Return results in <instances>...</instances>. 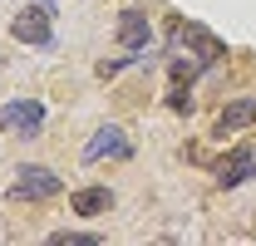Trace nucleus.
Listing matches in <instances>:
<instances>
[{"mask_svg": "<svg viewBox=\"0 0 256 246\" xmlns=\"http://www.w3.org/2000/svg\"><path fill=\"white\" fill-rule=\"evenodd\" d=\"M182 44L192 50V60L202 64V69H212V64L226 54V44L207 30V25H197V20H178V25H172V50H182Z\"/></svg>", "mask_w": 256, "mask_h": 246, "instance_id": "1", "label": "nucleus"}, {"mask_svg": "<svg viewBox=\"0 0 256 246\" xmlns=\"http://www.w3.org/2000/svg\"><path fill=\"white\" fill-rule=\"evenodd\" d=\"M60 192H64L60 172H50V168H15L10 197H20V202H50V197H60Z\"/></svg>", "mask_w": 256, "mask_h": 246, "instance_id": "2", "label": "nucleus"}, {"mask_svg": "<svg viewBox=\"0 0 256 246\" xmlns=\"http://www.w3.org/2000/svg\"><path fill=\"white\" fill-rule=\"evenodd\" d=\"M50 20H54V15H50V0H44V5H25V10L10 20V34H15L20 44H44V50H50V44H54Z\"/></svg>", "mask_w": 256, "mask_h": 246, "instance_id": "3", "label": "nucleus"}, {"mask_svg": "<svg viewBox=\"0 0 256 246\" xmlns=\"http://www.w3.org/2000/svg\"><path fill=\"white\" fill-rule=\"evenodd\" d=\"M0 128L15 133V138H34V133L44 128V104H34V98L5 104V108H0Z\"/></svg>", "mask_w": 256, "mask_h": 246, "instance_id": "4", "label": "nucleus"}, {"mask_svg": "<svg viewBox=\"0 0 256 246\" xmlns=\"http://www.w3.org/2000/svg\"><path fill=\"white\" fill-rule=\"evenodd\" d=\"M212 172H217V182H222V187H242L246 178H256V148H252V143L232 148L226 158H217Z\"/></svg>", "mask_w": 256, "mask_h": 246, "instance_id": "5", "label": "nucleus"}, {"mask_svg": "<svg viewBox=\"0 0 256 246\" xmlns=\"http://www.w3.org/2000/svg\"><path fill=\"white\" fill-rule=\"evenodd\" d=\"M133 148H128V138H124V128L118 123H104L94 138L84 143V162H98V158H128Z\"/></svg>", "mask_w": 256, "mask_h": 246, "instance_id": "6", "label": "nucleus"}, {"mask_svg": "<svg viewBox=\"0 0 256 246\" xmlns=\"http://www.w3.org/2000/svg\"><path fill=\"white\" fill-rule=\"evenodd\" d=\"M69 212H79V216H104V212H114V192H108V187H79V192L69 197Z\"/></svg>", "mask_w": 256, "mask_h": 246, "instance_id": "7", "label": "nucleus"}, {"mask_svg": "<svg viewBox=\"0 0 256 246\" xmlns=\"http://www.w3.org/2000/svg\"><path fill=\"white\" fill-rule=\"evenodd\" d=\"M256 123V98H236V104H226L222 114H217V133H242V128H252Z\"/></svg>", "mask_w": 256, "mask_h": 246, "instance_id": "8", "label": "nucleus"}, {"mask_svg": "<svg viewBox=\"0 0 256 246\" xmlns=\"http://www.w3.org/2000/svg\"><path fill=\"white\" fill-rule=\"evenodd\" d=\"M118 40H124L128 50H148V15H143V10H124Z\"/></svg>", "mask_w": 256, "mask_h": 246, "instance_id": "9", "label": "nucleus"}, {"mask_svg": "<svg viewBox=\"0 0 256 246\" xmlns=\"http://www.w3.org/2000/svg\"><path fill=\"white\" fill-rule=\"evenodd\" d=\"M50 242L54 246H98L104 236H98V232H54Z\"/></svg>", "mask_w": 256, "mask_h": 246, "instance_id": "10", "label": "nucleus"}, {"mask_svg": "<svg viewBox=\"0 0 256 246\" xmlns=\"http://www.w3.org/2000/svg\"><path fill=\"white\" fill-rule=\"evenodd\" d=\"M168 69H172V79H178V84H192L202 64H188V60H172V64H168Z\"/></svg>", "mask_w": 256, "mask_h": 246, "instance_id": "11", "label": "nucleus"}, {"mask_svg": "<svg viewBox=\"0 0 256 246\" xmlns=\"http://www.w3.org/2000/svg\"><path fill=\"white\" fill-rule=\"evenodd\" d=\"M168 108H172V114H188V108H192V98H188V89H182V84L168 94Z\"/></svg>", "mask_w": 256, "mask_h": 246, "instance_id": "12", "label": "nucleus"}, {"mask_svg": "<svg viewBox=\"0 0 256 246\" xmlns=\"http://www.w3.org/2000/svg\"><path fill=\"white\" fill-rule=\"evenodd\" d=\"M128 64H133V60H104V64H98V74L108 79V74H118V69H128Z\"/></svg>", "mask_w": 256, "mask_h": 246, "instance_id": "13", "label": "nucleus"}]
</instances>
